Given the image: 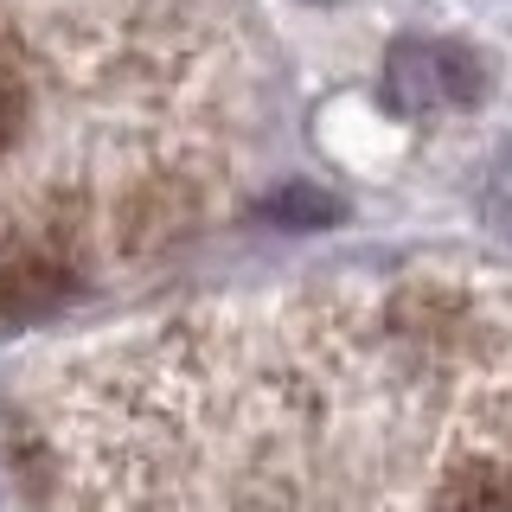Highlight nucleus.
<instances>
[{"label":"nucleus","instance_id":"1","mask_svg":"<svg viewBox=\"0 0 512 512\" xmlns=\"http://www.w3.org/2000/svg\"><path fill=\"white\" fill-rule=\"evenodd\" d=\"M26 442L103 506H512V288L218 301L84 365Z\"/></svg>","mask_w":512,"mask_h":512},{"label":"nucleus","instance_id":"2","mask_svg":"<svg viewBox=\"0 0 512 512\" xmlns=\"http://www.w3.org/2000/svg\"><path fill=\"white\" fill-rule=\"evenodd\" d=\"M391 90L410 109H436V103H474L480 96V71L468 64V52L448 45H404L391 64Z\"/></svg>","mask_w":512,"mask_h":512}]
</instances>
